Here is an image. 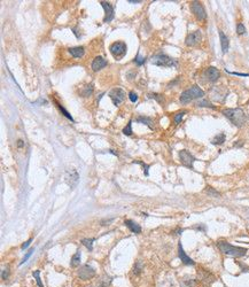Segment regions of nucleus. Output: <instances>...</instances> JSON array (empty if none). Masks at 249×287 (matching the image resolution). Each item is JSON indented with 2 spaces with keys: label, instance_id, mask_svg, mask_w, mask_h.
Returning <instances> with one entry per match:
<instances>
[{
  "label": "nucleus",
  "instance_id": "31",
  "mask_svg": "<svg viewBox=\"0 0 249 287\" xmlns=\"http://www.w3.org/2000/svg\"><path fill=\"white\" fill-rule=\"evenodd\" d=\"M56 106H57V108L60 109V111H61V113H62V114H63V115H64V116H65L67 118H69L70 121H73V118L71 117V115H69V113H68V111H67V110H65V109H64V108H63V107H62V106H61V104H60L59 102H56Z\"/></svg>",
  "mask_w": 249,
  "mask_h": 287
},
{
  "label": "nucleus",
  "instance_id": "20",
  "mask_svg": "<svg viewBox=\"0 0 249 287\" xmlns=\"http://www.w3.org/2000/svg\"><path fill=\"white\" fill-rule=\"evenodd\" d=\"M135 122H138V123H141V124H145V125H147L149 129H154L153 127V125H151V118H149V117H147V116H139V117H137L135 118Z\"/></svg>",
  "mask_w": 249,
  "mask_h": 287
},
{
  "label": "nucleus",
  "instance_id": "34",
  "mask_svg": "<svg viewBox=\"0 0 249 287\" xmlns=\"http://www.w3.org/2000/svg\"><path fill=\"white\" fill-rule=\"evenodd\" d=\"M141 270H142V264H141L140 262H137V263L134 264V267H133V273L139 274V273L141 272Z\"/></svg>",
  "mask_w": 249,
  "mask_h": 287
},
{
  "label": "nucleus",
  "instance_id": "11",
  "mask_svg": "<svg viewBox=\"0 0 249 287\" xmlns=\"http://www.w3.org/2000/svg\"><path fill=\"white\" fill-rule=\"evenodd\" d=\"M201 39H202V32L200 30H196V31L189 33L186 37L185 44H186V46H189V47L190 46H195L196 44H199L201 41Z\"/></svg>",
  "mask_w": 249,
  "mask_h": 287
},
{
  "label": "nucleus",
  "instance_id": "13",
  "mask_svg": "<svg viewBox=\"0 0 249 287\" xmlns=\"http://www.w3.org/2000/svg\"><path fill=\"white\" fill-rule=\"evenodd\" d=\"M102 8L104 9V17H103V22L108 23L110 21H112L115 14H114V6H111L109 2L107 1H100Z\"/></svg>",
  "mask_w": 249,
  "mask_h": 287
},
{
  "label": "nucleus",
  "instance_id": "10",
  "mask_svg": "<svg viewBox=\"0 0 249 287\" xmlns=\"http://www.w3.org/2000/svg\"><path fill=\"white\" fill-rule=\"evenodd\" d=\"M95 274V270L93 266L88 265V264H85L83 266H80V269L78 270V277L83 280H88L91 278H93Z\"/></svg>",
  "mask_w": 249,
  "mask_h": 287
},
{
  "label": "nucleus",
  "instance_id": "27",
  "mask_svg": "<svg viewBox=\"0 0 249 287\" xmlns=\"http://www.w3.org/2000/svg\"><path fill=\"white\" fill-rule=\"evenodd\" d=\"M33 277H34V279H36V281H37V285H38L39 287H44V285H42V282H41V279H40V270H36V271L33 272Z\"/></svg>",
  "mask_w": 249,
  "mask_h": 287
},
{
  "label": "nucleus",
  "instance_id": "4",
  "mask_svg": "<svg viewBox=\"0 0 249 287\" xmlns=\"http://www.w3.org/2000/svg\"><path fill=\"white\" fill-rule=\"evenodd\" d=\"M151 63L157 65V67H177V61L172 59L171 56L164 54V53H158L153 56Z\"/></svg>",
  "mask_w": 249,
  "mask_h": 287
},
{
  "label": "nucleus",
  "instance_id": "38",
  "mask_svg": "<svg viewBox=\"0 0 249 287\" xmlns=\"http://www.w3.org/2000/svg\"><path fill=\"white\" fill-rule=\"evenodd\" d=\"M8 277H9V269L6 267V269H3V270L1 271V278H2L3 280H6Z\"/></svg>",
  "mask_w": 249,
  "mask_h": 287
},
{
  "label": "nucleus",
  "instance_id": "45",
  "mask_svg": "<svg viewBox=\"0 0 249 287\" xmlns=\"http://www.w3.org/2000/svg\"><path fill=\"white\" fill-rule=\"evenodd\" d=\"M248 118H249V116H248Z\"/></svg>",
  "mask_w": 249,
  "mask_h": 287
},
{
  "label": "nucleus",
  "instance_id": "23",
  "mask_svg": "<svg viewBox=\"0 0 249 287\" xmlns=\"http://www.w3.org/2000/svg\"><path fill=\"white\" fill-rule=\"evenodd\" d=\"M93 241H94V239H83V240H81V243H83L90 251H92V250H93Z\"/></svg>",
  "mask_w": 249,
  "mask_h": 287
},
{
  "label": "nucleus",
  "instance_id": "9",
  "mask_svg": "<svg viewBox=\"0 0 249 287\" xmlns=\"http://www.w3.org/2000/svg\"><path fill=\"white\" fill-rule=\"evenodd\" d=\"M65 183L70 186V188H75L79 181V174L75 169H69L65 172Z\"/></svg>",
  "mask_w": 249,
  "mask_h": 287
},
{
  "label": "nucleus",
  "instance_id": "21",
  "mask_svg": "<svg viewBox=\"0 0 249 287\" xmlns=\"http://www.w3.org/2000/svg\"><path fill=\"white\" fill-rule=\"evenodd\" d=\"M80 257H81V255H80V250H77V253L71 257V261H70V265L72 266V267H77L79 264H80Z\"/></svg>",
  "mask_w": 249,
  "mask_h": 287
},
{
  "label": "nucleus",
  "instance_id": "32",
  "mask_svg": "<svg viewBox=\"0 0 249 287\" xmlns=\"http://www.w3.org/2000/svg\"><path fill=\"white\" fill-rule=\"evenodd\" d=\"M236 33H238L239 36L246 33V26H244L242 23H238V24H236Z\"/></svg>",
  "mask_w": 249,
  "mask_h": 287
},
{
  "label": "nucleus",
  "instance_id": "2",
  "mask_svg": "<svg viewBox=\"0 0 249 287\" xmlns=\"http://www.w3.org/2000/svg\"><path fill=\"white\" fill-rule=\"evenodd\" d=\"M218 248L220 249V251H223L224 254L226 255H229V256H235V257H241V256H244L247 254V249L246 248H242V247H238V246H233L226 241H218Z\"/></svg>",
  "mask_w": 249,
  "mask_h": 287
},
{
  "label": "nucleus",
  "instance_id": "15",
  "mask_svg": "<svg viewBox=\"0 0 249 287\" xmlns=\"http://www.w3.org/2000/svg\"><path fill=\"white\" fill-rule=\"evenodd\" d=\"M107 64H108V62H107L102 56H96V57L93 60V62H92V70L96 72V71L101 70L102 68H104Z\"/></svg>",
  "mask_w": 249,
  "mask_h": 287
},
{
  "label": "nucleus",
  "instance_id": "3",
  "mask_svg": "<svg viewBox=\"0 0 249 287\" xmlns=\"http://www.w3.org/2000/svg\"><path fill=\"white\" fill-rule=\"evenodd\" d=\"M203 95H204L203 90L200 88L197 85H193L192 87H189L188 90H186V91H184L181 93L179 100H180V102L182 104H185V103H188V102H190V101H193L195 99L203 98Z\"/></svg>",
  "mask_w": 249,
  "mask_h": 287
},
{
  "label": "nucleus",
  "instance_id": "12",
  "mask_svg": "<svg viewBox=\"0 0 249 287\" xmlns=\"http://www.w3.org/2000/svg\"><path fill=\"white\" fill-rule=\"evenodd\" d=\"M203 76L207 78V80H209V82H211V83H215V82H217L218 78L220 77V72H219V70H218L217 68H215V67H209V68H207V69L204 70Z\"/></svg>",
  "mask_w": 249,
  "mask_h": 287
},
{
  "label": "nucleus",
  "instance_id": "7",
  "mask_svg": "<svg viewBox=\"0 0 249 287\" xmlns=\"http://www.w3.org/2000/svg\"><path fill=\"white\" fill-rule=\"evenodd\" d=\"M190 9L193 11V14L195 15V17L200 21H203L207 18V13H205V9L203 7V5L199 1H193L190 2Z\"/></svg>",
  "mask_w": 249,
  "mask_h": 287
},
{
  "label": "nucleus",
  "instance_id": "1",
  "mask_svg": "<svg viewBox=\"0 0 249 287\" xmlns=\"http://www.w3.org/2000/svg\"><path fill=\"white\" fill-rule=\"evenodd\" d=\"M221 113L227 119H229V122L233 125H235L238 127L243 126L246 123L247 117L241 108H227V109H224Z\"/></svg>",
  "mask_w": 249,
  "mask_h": 287
},
{
  "label": "nucleus",
  "instance_id": "35",
  "mask_svg": "<svg viewBox=\"0 0 249 287\" xmlns=\"http://www.w3.org/2000/svg\"><path fill=\"white\" fill-rule=\"evenodd\" d=\"M129 99L131 100V102H137L138 99H139V96H138V94L135 92H130L129 93Z\"/></svg>",
  "mask_w": 249,
  "mask_h": 287
},
{
  "label": "nucleus",
  "instance_id": "30",
  "mask_svg": "<svg viewBox=\"0 0 249 287\" xmlns=\"http://www.w3.org/2000/svg\"><path fill=\"white\" fill-rule=\"evenodd\" d=\"M148 98H153V99H155V100H156L157 102H159V103H162V102L164 101L163 95L157 94V93H150V94H148Z\"/></svg>",
  "mask_w": 249,
  "mask_h": 287
},
{
  "label": "nucleus",
  "instance_id": "8",
  "mask_svg": "<svg viewBox=\"0 0 249 287\" xmlns=\"http://www.w3.org/2000/svg\"><path fill=\"white\" fill-rule=\"evenodd\" d=\"M109 96H110L112 103H114L115 106H118L120 102L124 101V99H125V96H126V93L124 92V90H122V88H119V87H115V88H112V90L109 92Z\"/></svg>",
  "mask_w": 249,
  "mask_h": 287
},
{
  "label": "nucleus",
  "instance_id": "25",
  "mask_svg": "<svg viewBox=\"0 0 249 287\" xmlns=\"http://www.w3.org/2000/svg\"><path fill=\"white\" fill-rule=\"evenodd\" d=\"M93 93V86L92 85H86L85 88L81 91V96H90Z\"/></svg>",
  "mask_w": 249,
  "mask_h": 287
},
{
  "label": "nucleus",
  "instance_id": "41",
  "mask_svg": "<svg viewBox=\"0 0 249 287\" xmlns=\"http://www.w3.org/2000/svg\"><path fill=\"white\" fill-rule=\"evenodd\" d=\"M195 228L201 230V231H205V226L204 225H197V226H195Z\"/></svg>",
  "mask_w": 249,
  "mask_h": 287
},
{
  "label": "nucleus",
  "instance_id": "19",
  "mask_svg": "<svg viewBox=\"0 0 249 287\" xmlns=\"http://www.w3.org/2000/svg\"><path fill=\"white\" fill-rule=\"evenodd\" d=\"M225 140H226V135H225V133L221 132V133L216 134V135L212 138L211 144H212V145H221V144L225 142Z\"/></svg>",
  "mask_w": 249,
  "mask_h": 287
},
{
  "label": "nucleus",
  "instance_id": "5",
  "mask_svg": "<svg viewBox=\"0 0 249 287\" xmlns=\"http://www.w3.org/2000/svg\"><path fill=\"white\" fill-rule=\"evenodd\" d=\"M110 49V53L111 55L116 59V60H119L120 57H123L125 54H126V44L123 42V41H115L114 44L110 45L109 47Z\"/></svg>",
  "mask_w": 249,
  "mask_h": 287
},
{
  "label": "nucleus",
  "instance_id": "42",
  "mask_svg": "<svg viewBox=\"0 0 249 287\" xmlns=\"http://www.w3.org/2000/svg\"><path fill=\"white\" fill-rule=\"evenodd\" d=\"M72 32L76 34V37H77V38H79V37H80V36L78 34V32H77V30H76V29H72Z\"/></svg>",
  "mask_w": 249,
  "mask_h": 287
},
{
  "label": "nucleus",
  "instance_id": "26",
  "mask_svg": "<svg viewBox=\"0 0 249 287\" xmlns=\"http://www.w3.org/2000/svg\"><path fill=\"white\" fill-rule=\"evenodd\" d=\"M186 113H187L186 110L177 113V114L174 115V117H173V119H174V124H179V123L181 122V119H182V117L185 116V114H186Z\"/></svg>",
  "mask_w": 249,
  "mask_h": 287
},
{
  "label": "nucleus",
  "instance_id": "37",
  "mask_svg": "<svg viewBox=\"0 0 249 287\" xmlns=\"http://www.w3.org/2000/svg\"><path fill=\"white\" fill-rule=\"evenodd\" d=\"M33 251H34V248H31V249H30V250L28 251V254H26V255H25V256L23 257V259L21 261V264H23L24 262H26V261L29 259V257H30V256L32 255V253H33Z\"/></svg>",
  "mask_w": 249,
  "mask_h": 287
},
{
  "label": "nucleus",
  "instance_id": "6",
  "mask_svg": "<svg viewBox=\"0 0 249 287\" xmlns=\"http://www.w3.org/2000/svg\"><path fill=\"white\" fill-rule=\"evenodd\" d=\"M179 160H180L182 165L187 166L188 169H193V164H194L196 158L187 149H181L179 152Z\"/></svg>",
  "mask_w": 249,
  "mask_h": 287
},
{
  "label": "nucleus",
  "instance_id": "22",
  "mask_svg": "<svg viewBox=\"0 0 249 287\" xmlns=\"http://www.w3.org/2000/svg\"><path fill=\"white\" fill-rule=\"evenodd\" d=\"M204 193L208 194L209 196H213V197H219L220 196V193L217 189H215L213 187H211V186H207L205 189H204Z\"/></svg>",
  "mask_w": 249,
  "mask_h": 287
},
{
  "label": "nucleus",
  "instance_id": "39",
  "mask_svg": "<svg viewBox=\"0 0 249 287\" xmlns=\"http://www.w3.org/2000/svg\"><path fill=\"white\" fill-rule=\"evenodd\" d=\"M227 72H229V73H232V75H236V76H242V77H247V76H249V73H242V72H233V71H228V70H226Z\"/></svg>",
  "mask_w": 249,
  "mask_h": 287
},
{
  "label": "nucleus",
  "instance_id": "29",
  "mask_svg": "<svg viewBox=\"0 0 249 287\" xmlns=\"http://www.w3.org/2000/svg\"><path fill=\"white\" fill-rule=\"evenodd\" d=\"M123 133H124L125 135H131V134H132V121H130V122L127 123V125L123 129Z\"/></svg>",
  "mask_w": 249,
  "mask_h": 287
},
{
  "label": "nucleus",
  "instance_id": "17",
  "mask_svg": "<svg viewBox=\"0 0 249 287\" xmlns=\"http://www.w3.org/2000/svg\"><path fill=\"white\" fill-rule=\"evenodd\" d=\"M124 224L130 228V231L131 232H133V233H140L141 232V227H140V225L139 224H137L135 222H133V220H131V219H125L124 220Z\"/></svg>",
  "mask_w": 249,
  "mask_h": 287
},
{
  "label": "nucleus",
  "instance_id": "44",
  "mask_svg": "<svg viewBox=\"0 0 249 287\" xmlns=\"http://www.w3.org/2000/svg\"><path fill=\"white\" fill-rule=\"evenodd\" d=\"M129 2H130V3H140L141 1H133V0H129Z\"/></svg>",
  "mask_w": 249,
  "mask_h": 287
},
{
  "label": "nucleus",
  "instance_id": "43",
  "mask_svg": "<svg viewBox=\"0 0 249 287\" xmlns=\"http://www.w3.org/2000/svg\"><path fill=\"white\" fill-rule=\"evenodd\" d=\"M17 146H18V147H22V146H23V140H18V141H17Z\"/></svg>",
  "mask_w": 249,
  "mask_h": 287
},
{
  "label": "nucleus",
  "instance_id": "14",
  "mask_svg": "<svg viewBox=\"0 0 249 287\" xmlns=\"http://www.w3.org/2000/svg\"><path fill=\"white\" fill-rule=\"evenodd\" d=\"M178 256L181 259V262L184 264H186V265H194L195 264V262L189 256H187V254L185 253V250H184V248H182V246H181L180 242L178 243Z\"/></svg>",
  "mask_w": 249,
  "mask_h": 287
},
{
  "label": "nucleus",
  "instance_id": "18",
  "mask_svg": "<svg viewBox=\"0 0 249 287\" xmlns=\"http://www.w3.org/2000/svg\"><path fill=\"white\" fill-rule=\"evenodd\" d=\"M69 53L73 56V57H81L85 53L84 51V47L83 46H77V47H70L69 49Z\"/></svg>",
  "mask_w": 249,
  "mask_h": 287
},
{
  "label": "nucleus",
  "instance_id": "28",
  "mask_svg": "<svg viewBox=\"0 0 249 287\" xmlns=\"http://www.w3.org/2000/svg\"><path fill=\"white\" fill-rule=\"evenodd\" d=\"M111 282V278L109 276H104V278L101 279V282H100V286L101 287H109V284Z\"/></svg>",
  "mask_w": 249,
  "mask_h": 287
},
{
  "label": "nucleus",
  "instance_id": "16",
  "mask_svg": "<svg viewBox=\"0 0 249 287\" xmlns=\"http://www.w3.org/2000/svg\"><path fill=\"white\" fill-rule=\"evenodd\" d=\"M218 33H219V39H220V46H221V51H223V53H226L227 51H228V47H229V39H228V37L221 31V30H219L218 31Z\"/></svg>",
  "mask_w": 249,
  "mask_h": 287
},
{
  "label": "nucleus",
  "instance_id": "36",
  "mask_svg": "<svg viewBox=\"0 0 249 287\" xmlns=\"http://www.w3.org/2000/svg\"><path fill=\"white\" fill-rule=\"evenodd\" d=\"M133 163L141 164V165L143 166V172H145V174H146V176H148V169H149V165H148V164H146V163H143V162H141V161H134Z\"/></svg>",
  "mask_w": 249,
  "mask_h": 287
},
{
  "label": "nucleus",
  "instance_id": "33",
  "mask_svg": "<svg viewBox=\"0 0 249 287\" xmlns=\"http://www.w3.org/2000/svg\"><path fill=\"white\" fill-rule=\"evenodd\" d=\"M145 62H146V59L142 57V56H140L139 54H137V56H135V59H134V63H135L137 65H142Z\"/></svg>",
  "mask_w": 249,
  "mask_h": 287
},
{
  "label": "nucleus",
  "instance_id": "24",
  "mask_svg": "<svg viewBox=\"0 0 249 287\" xmlns=\"http://www.w3.org/2000/svg\"><path fill=\"white\" fill-rule=\"evenodd\" d=\"M196 106L197 107H207V108H212V109H215L216 107L213 106V104H211L208 100H200L199 102H196Z\"/></svg>",
  "mask_w": 249,
  "mask_h": 287
},
{
  "label": "nucleus",
  "instance_id": "40",
  "mask_svg": "<svg viewBox=\"0 0 249 287\" xmlns=\"http://www.w3.org/2000/svg\"><path fill=\"white\" fill-rule=\"evenodd\" d=\"M31 242H32V238H30V239H29L28 241H25V242H24V243H23V245L21 246V248H22V249H25V248H26V247H28V246H29V245H30Z\"/></svg>",
  "mask_w": 249,
  "mask_h": 287
}]
</instances>
